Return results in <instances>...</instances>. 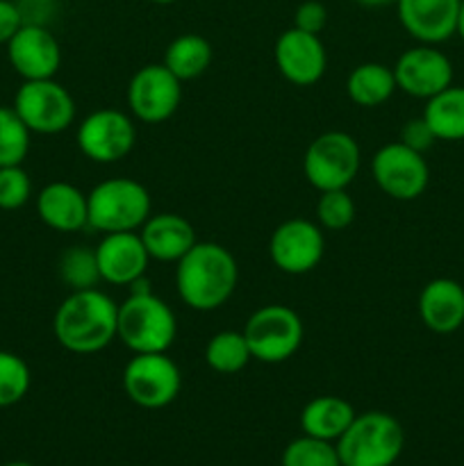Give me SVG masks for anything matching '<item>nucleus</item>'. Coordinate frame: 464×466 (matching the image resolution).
Wrapping results in <instances>:
<instances>
[{
	"label": "nucleus",
	"instance_id": "9d476101",
	"mask_svg": "<svg viewBox=\"0 0 464 466\" xmlns=\"http://www.w3.org/2000/svg\"><path fill=\"white\" fill-rule=\"evenodd\" d=\"M371 177L382 194L409 203L423 196L430 185V167L423 153L408 148L400 141H391L373 153Z\"/></svg>",
	"mask_w": 464,
	"mask_h": 466
},
{
	"label": "nucleus",
	"instance_id": "2eb2a0df",
	"mask_svg": "<svg viewBox=\"0 0 464 466\" xmlns=\"http://www.w3.org/2000/svg\"><path fill=\"white\" fill-rule=\"evenodd\" d=\"M7 59L23 82L48 80L62 66V46L48 25L23 23L21 30L7 41Z\"/></svg>",
	"mask_w": 464,
	"mask_h": 466
},
{
	"label": "nucleus",
	"instance_id": "393cba45",
	"mask_svg": "<svg viewBox=\"0 0 464 466\" xmlns=\"http://www.w3.org/2000/svg\"><path fill=\"white\" fill-rule=\"evenodd\" d=\"M421 116L437 141H464V86L450 85L428 98Z\"/></svg>",
	"mask_w": 464,
	"mask_h": 466
},
{
	"label": "nucleus",
	"instance_id": "b1692460",
	"mask_svg": "<svg viewBox=\"0 0 464 466\" xmlns=\"http://www.w3.org/2000/svg\"><path fill=\"white\" fill-rule=\"evenodd\" d=\"M214 62V48L205 36L196 32L176 36L166 46L164 53V66L173 73L180 82H189L207 73V68Z\"/></svg>",
	"mask_w": 464,
	"mask_h": 466
},
{
	"label": "nucleus",
	"instance_id": "aec40b11",
	"mask_svg": "<svg viewBox=\"0 0 464 466\" xmlns=\"http://www.w3.org/2000/svg\"><path fill=\"white\" fill-rule=\"evenodd\" d=\"M417 308L428 330L453 335L464 326V287L453 278H435L421 289Z\"/></svg>",
	"mask_w": 464,
	"mask_h": 466
},
{
	"label": "nucleus",
	"instance_id": "4468645a",
	"mask_svg": "<svg viewBox=\"0 0 464 466\" xmlns=\"http://www.w3.org/2000/svg\"><path fill=\"white\" fill-rule=\"evenodd\" d=\"M396 86L412 98L428 100L453 85V62L444 50L430 44H419L400 53L394 66Z\"/></svg>",
	"mask_w": 464,
	"mask_h": 466
},
{
	"label": "nucleus",
	"instance_id": "7ed1b4c3",
	"mask_svg": "<svg viewBox=\"0 0 464 466\" xmlns=\"http://www.w3.org/2000/svg\"><path fill=\"white\" fill-rule=\"evenodd\" d=\"M132 294L118 305L116 339L135 353H168L177 337L171 305L155 296L146 280L135 282Z\"/></svg>",
	"mask_w": 464,
	"mask_h": 466
},
{
	"label": "nucleus",
	"instance_id": "f03ea898",
	"mask_svg": "<svg viewBox=\"0 0 464 466\" xmlns=\"http://www.w3.org/2000/svg\"><path fill=\"white\" fill-rule=\"evenodd\" d=\"M176 264V287L187 308L196 312H214L235 294L239 267L226 246L196 241L194 248Z\"/></svg>",
	"mask_w": 464,
	"mask_h": 466
},
{
	"label": "nucleus",
	"instance_id": "72a5a7b5",
	"mask_svg": "<svg viewBox=\"0 0 464 466\" xmlns=\"http://www.w3.org/2000/svg\"><path fill=\"white\" fill-rule=\"evenodd\" d=\"M328 25V9L321 0H305L296 7L294 27L309 32V35H321Z\"/></svg>",
	"mask_w": 464,
	"mask_h": 466
},
{
	"label": "nucleus",
	"instance_id": "a878e982",
	"mask_svg": "<svg viewBox=\"0 0 464 466\" xmlns=\"http://www.w3.org/2000/svg\"><path fill=\"white\" fill-rule=\"evenodd\" d=\"M250 360H253V355H250L244 332L221 330L209 337L207 346H205V364L212 371L223 373V376L244 371Z\"/></svg>",
	"mask_w": 464,
	"mask_h": 466
},
{
	"label": "nucleus",
	"instance_id": "473e14b6",
	"mask_svg": "<svg viewBox=\"0 0 464 466\" xmlns=\"http://www.w3.org/2000/svg\"><path fill=\"white\" fill-rule=\"evenodd\" d=\"M398 141L400 144L408 146V148L426 155L428 150L437 144V137H435V132L430 130V126L426 123V118L417 116V118H409V121H405V126L400 127Z\"/></svg>",
	"mask_w": 464,
	"mask_h": 466
},
{
	"label": "nucleus",
	"instance_id": "f257e3e1",
	"mask_svg": "<svg viewBox=\"0 0 464 466\" xmlns=\"http://www.w3.org/2000/svg\"><path fill=\"white\" fill-rule=\"evenodd\" d=\"M118 303L103 289L68 291L53 319V332L64 350L94 355L116 339Z\"/></svg>",
	"mask_w": 464,
	"mask_h": 466
},
{
	"label": "nucleus",
	"instance_id": "412c9836",
	"mask_svg": "<svg viewBox=\"0 0 464 466\" xmlns=\"http://www.w3.org/2000/svg\"><path fill=\"white\" fill-rule=\"evenodd\" d=\"M141 241L155 262H177L185 258L196 239V228L189 218L176 212L150 214L139 230Z\"/></svg>",
	"mask_w": 464,
	"mask_h": 466
},
{
	"label": "nucleus",
	"instance_id": "39448f33",
	"mask_svg": "<svg viewBox=\"0 0 464 466\" xmlns=\"http://www.w3.org/2000/svg\"><path fill=\"white\" fill-rule=\"evenodd\" d=\"M89 228L109 232H139L153 214L148 189L135 177H107L86 194Z\"/></svg>",
	"mask_w": 464,
	"mask_h": 466
},
{
	"label": "nucleus",
	"instance_id": "bb28decb",
	"mask_svg": "<svg viewBox=\"0 0 464 466\" xmlns=\"http://www.w3.org/2000/svg\"><path fill=\"white\" fill-rule=\"evenodd\" d=\"M57 273L68 291L94 289L103 282L100 280L98 259H96V248L82 244L64 248V253L59 255Z\"/></svg>",
	"mask_w": 464,
	"mask_h": 466
},
{
	"label": "nucleus",
	"instance_id": "c85d7f7f",
	"mask_svg": "<svg viewBox=\"0 0 464 466\" xmlns=\"http://www.w3.org/2000/svg\"><path fill=\"white\" fill-rule=\"evenodd\" d=\"M32 387V371L21 355L0 350V410L21 403Z\"/></svg>",
	"mask_w": 464,
	"mask_h": 466
},
{
	"label": "nucleus",
	"instance_id": "1a4fd4ad",
	"mask_svg": "<svg viewBox=\"0 0 464 466\" xmlns=\"http://www.w3.org/2000/svg\"><path fill=\"white\" fill-rule=\"evenodd\" d=\"M180 367L168 353H135L123 369V391L144 410H162L180 396Z\"/></svg>",
	"mask_w": 464,
	"mask_h": 466
},
{
	"label": "nucleus",
	"instance_id": "6ab92c4d",
	"mask_svg": "<svg viewBox=\"0 0 464 466\" xmlns=\"http://www.w3.org/2000/svg\"><path fill=\"white\" fill-rule=\"evenodd\" d=\"M36 214L41 223L57 232H80L89 228V205L80 187L66 180L48 182L36 194Z\"/></svg>",
	"mask_w": 464,
	"mask_h": 466
},
{
	"label": "nucleus",
	"instance_id": "2f4dec72",
	"mask_svg": "<svg viewBox=\"0 0 464 466\" xmlns=\"http://www.w3.org/2000/svg\"><path fill=\"white\" fill-rule=\"evenodd\" d=\"M32 198V177L23 168V164L16 167H0V209L14 212L21 209L23 205L30 203Z\"/></svg>",
	"mask_w": 464,
	"mask_h": 466
},
{
	"label": "nucleus",
	"instance_id": "c9c22d12",
	"mask_svg": "<svg viewBox=\"0 0 464 466\" xmlns=\"http://www.w3.org/2000/svg\"><path fill=\"white\" fill-rule=\"evenodd\" d=\"M362 7H387V5H394L396 0H355Z\"/></svg>",
	"mask_w": 464,
	"mask_h": 466
},
{
	"label": "nucleus",
	"instance_id": "9b49d317",
	"mask_svg": "<svg viewBox=\"0 0 464 466\" xmlns=\"http://www.w3.org/2000/svg\"><path fill=\"white\" fill-rule=\"evenodd\" d=\"M76 141L80 153L91 162L116 164L135 148V118L114 107L96 109L77 123Z\"/></svg>",
	"mask_w": 464,
	"mask_h": 466
},
{
	"label": "nucleus",
	"instance_id": "dca6fc26",
	"mask_svg": "<svg viewBox=\"0 0 464 466\" xmlns=\"http://www.w3.org/2000/svg\"><path fill=\"white\" fill-rule=\"evenodd\" d=\"M273 59L280 76L296 86L317 85L328 68V53L321 35H309L298 27H289L277 36Z\"/></svg>",
	"mask_w": 464,
	"mask_h": 466
},
{
	"label": "nucleus",
	"instance_id": "4be33fe9",
	"mask_svg": "<svg viewBox=\"0 0 464 466\" xmlns=\"http://www.w3.org/2000/svg\"><path fill=\"white\" fill-rule=\"evenodd\" d=\"M355 417L358 412L353 405L341 396H317L300 412V431L303 435L337 444V440L348 431Z\"/></svg>",
	"mask_w": 464,
	"mask_h": 466
},
{
	"label": "nucleus",
	"instance_id": "423d86ee",
	"mask_svg": "<svg viewBox=\"0 0 464 466\" xmlns=\"http://www.w3.org/2000/svg\"><path fill=\"white\" fill-rule=\"evenodd\" d=\"M362 150L348 132L328 130L309 141L303 155V173L309 185L321 194L332 189H348L359 173Z\"/></svg>",
	"mask_w": 464,
	"mask_h": 466
},
{
	"label": "nucleus",
	"instance_id": "6e6552de",
	"mask_svg": "<svg viewBox=\"0 0 464 466\" xmlns=\"http://www.w3.org/2000/svg\"><path fill=\"white\" fill-rule=\"evenodd\" d=\"M12 107L32 135H59L76 123V100L55 77L23 82Z\"/></svg>",
	"mask_w": 464,
	"mask_h": 466
},
{
	"label": "nucleus",
	"instance_id": "5701e85b",
	"mask_svg": "<svg viewBox=\"0 0 464 466\" xmlns=\"http://www.w3.org/2000/svg\"><path fill=\"white\" fill-rule=\"evenodd\" d=\"M394 68L380 62L358 64L346 77V94L358 107L373 109L385 105L396 94Z\"/></svg>",
	"mask_w": 464,
	"mask_h": 466
},
{
	"label": "nucleus",
	"instance_id": "4c0bfd02",
	"mask_svg": "<svg viewBox=\"0 0 464 466\" xmlns=\"http://www.w3.org/2000/svg\"><path fill=\"white\" fill-rule=\"evenodd\" d=\"M148 3H153V5H173L176 0H148Z\"/></svg>",
	"mask_w": 464,
	"mask_h": 466
},
{
	"label": "nucleus",
	"instance_id": "cd10ccee",
	"mask_svg": "<svg viewBox=\"0 0 464 466\" xmlns=\"http://www.w3.org/2000/svg\"><path fill=\"white\" fill-rule=\"evenodd\" d=\"M32 146V132L14 107L0 105V167H16L25 162Z\"/></svg>",
	"mask_w": 464,
	"mask_h": 466
},
{
	"label": "nucleus",
	"instance_id": "58836bf2",
	"mask_svg": "<svg viewBox=\"0 0 464 466\" xmlns=\"http://www.w3.org/2000/svg\"><path fill=\"white\" fill-rule=\"evenodd\" d=\"M5 466H35V464H30V462H9V464H5Z\"/></svg>",
	"mask_w": 464,
	"mask_h": 466
},
{
	"label": "nucleus",
	"instance_id": "f704fd0d",
	"mask_svg": "<svg viewBox=\"0 0 464 466\" xmlns=\"http://www.w3.org/2000/svg\"><path fill=\"white\" fill-rule=\"evenodd\" d=\"M23 14L18 9L16 0H0V46H7V41L21 30Z\"/></svg>",
	"mask_w": 464,
	"mask_h": 466
},
{
	"label": "nucleus",
	"instance_id": "a211bd4d",
	"mask_svg": "<svg viewBox=\"0 0 464 466\" xmlns=\"http://www.w3.org/2000/svg\"><path fill=\"white\" fill-rule=\"evenodd\" d=\"M462 0H396L403 30L419 44L439 46L455 36Z\"/></svg>",
	"mask_w": 464,
	"mask_h": 466
},
{
	"label": "nucleus",
	"instance_id": "ea45409f",
	"mask_svg": "<svg viewBox=\"0 0 464 466\" xmlns=\"http://www.w3.org/2000/svg\"><path fill=\"white\" fill-rule=\"evenodd\" d=\"M341 466H344V464H341Z\"/></svg>",
	"mask_w": 464,
	"mask_h": 466
},
{
	"label": "nucleus",
	"instance_id": "c756f323",
	"mask_svg": "<svg viewBox=\"0 0 464 466\" xmlns=\"http://www.w3.org/2000/svg\"><path fill=\"white\" fill-rule=\"evenodd\" d=\"M282 466H341L337 444L317 437L303 435L289 441L282 451Z\"/></svg>",
	"mask_w": 464,
	"mask_h": 466
},
{
	"label": "nucleus",
	"instance_id": "f8f14e48",
	"mask_svg": "<svg viewBox=\"0 0 464 466\" xmlns=\"http://www.w3.org/2000/svg\"><path fill=\"white\" fill-rule=\"evenodd\" d=\"M326 255L323 228L309 218H287L268 239V258L277 271L287 276H305L314 271Z\"/></svg>",
	"mask_w": 464,
	"mask_h": 466
},
{
	"label": "nucleus",
	"instance_id": "ddd939ff",
	"mask_svg": "<svg viewBox=\"0 0 464 466\" xmlns=\"http://www.w3.org/2000/svg\"><path fill=\"white\" fill-rule=\"evenodd\" d=\"M182 103V82L164 64H146L127 85V107L135 121L157 126L168 121Z\"/></svg>",
	"mask_w": 464,
	"mask_h": 466
},
{
	"label": "nucleus",
	"instance_id": "20e7f679",
	"mask_svg": "<svg viewBox=\"0 0 464 466\" xmlns=\"http://www.w3.org/2000/svg\"><path fill=\"white\" fill-rule=\"evenodd\" d=\"M405 449L403 426L387 412H362L337 440L344 466H394Z\"/></svg>",
	"mask_w": 464,
	"mask_h": 466
},
{
	"label": "nucleus",
	"instance_id": "7c9ffc66",
	"mask_svg": "<svg viewBox=\"0 0 464 466\" xmlns=\"http://www.w3.org/2000/svg\"><path fill=\"white\" fill-rule=\"evenodd\" d=\"M355 221V200L348 189L321 191L317 200V223L323 230L341 232Z\"/></svg>",
	"mask_w": 464,
	"mask_h": 466
},
{
	"label": "nucleus",
	"instance_id": "e433bc0d",
	"mask_svg": "<svg viewBox=\"0 0 464 466\" xmlns=\"http://www.w3.org/2000/svg\"><path fill=\"white\" fill-rule=\"evenodd\" d=\"M455 35L459 36V39L464 41V0L459 3V14H458V30H455Z\"/></svg>",
	"mask_w": 464,
	"mask_h": 466
},
{
	"label": "nucleus",
	"instance_id": "0eeeda50",
	"mask_svg": "<svg viewBox=\"0 0 464 466\" xmlns=\"http://www.w3.org/2000/svg\"><path fill=\"white\" fill-rule=\"evenodd\" d=\"M241 332L248 341L253 360L262 364H282L298 353L305 326L296 309L271 303L255 309Z\"/></svg>",
	"mask_w": 464,
	"mask_h": 466
},
{
	"label": "nucleus",
	"instance_id": "f3484780",
	"mask_svg": "<svg viewBox=\"0 0 464 466\" xmlns=\"http://www.w3.org/2000/svg\"><path fill=\"white\" fill-rule=\"evenodd\" d=\"M100 280L114 287H132L144 280L150 255L139 232H109L96 246Z\"/></svg>",
	"mask_w": 464,
	"mask_h": 466
}]
</instances>
